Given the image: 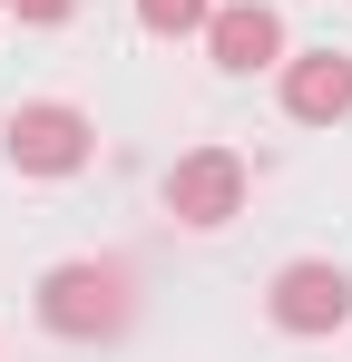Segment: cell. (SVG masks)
Returning <instances> with one entry per match:
<instances>
[{
  "instance_id": "obj_3",
  "label": "cell",
  "mask_w": 352,
  "mask_h": 362,
  "mask_svg": "<svg viewBox=\"0 0 352 362\" xmlns=\"http://www.w3.org/2000/svg\"><path fill=\"white\" fill-rule=\"evenodd\" d=\"M235 206H245V157L235 147H196V157L167 167V216L176 226H225Z\"/></svg>"
},
{
  "instance_id": "obj_4",
  "label": "cell",
  "mask_w": 352,
  "mask_h": 362,
  "mask_svg": "<svg viewBox=\"0 0 352 362\" xmlns=\"http://www.w3.org/2000/svg\"><path fill=\"white\" fill-rule=\"evenodd\" d=\"M264 313H274L284 333H343L352 323V274L343 264H284L274 294H264Z\"/></svg>"
},
{
  "instance_id": "obj_2",
  "label": "cell",
  "mask_w": 352,
  "mask_h": 362,
  "mask_svg": "<svg viewBox=\"0 0 352 362\" xmlns=\"http://www.w3.org/2000/svg\"><path fill=\"white\" fill-rule=\"evenodd\" d=\"M0 147H10V167H20V177H69V167H88L98 127L78 118L69 98H30V108H10Z\"/></svg>"
},
{
  "instance_id": "obj_5",
  "label": "cell",
  "mask_w": 352,
  "mask_h": 362,
  "mask_svg": "<svg viewBox=\"0 0 352 362\" xmlns=\"http://www.w3.org/2000/svg\"><path fill=\"white\" fill-rule=\"evenodd\" d=\"M206 49H216V69L254 78V69L284 59V20H274L264 0H235V10H216V20H206Z\"/></svg>"
},
{
  "instance_id": "obj_8",
  "label": "cell",
  "mask_w": 352,
  "mask_h": 362,
  "mask_svg": "<svg viewBox=\"0 0 352 362\" xmlns=\"http://www.w3.org/2000/svg\"><path fill=\"white\" fill-rule=\"evenodd\" d=\"M10 10H20V20H40V30H49V20H69V0H10Z\"/></svg>"
},
{
  "instance_id": "obj_6",
  "label": "cell",
  "mask_w": 352,
  "mask_h": 362,
  "mask_svg": "<svg viewBox=\"0 0 352 362\" xmlns=\"http://www.w3.org/2000/svg\"><path fill=\"white\" fill-rule=\"evenodd\" d=\"M284 108L303 127L352 118V59H343V49H303V59H284Z\"/></svg>"
},
{
  "instance_id": "obj_7",
  "label": "cell",
  "mask_w": 352,
  "mask_h": 362,
  "mask_svg": "<svg viewBox=\"0 0 352 362\" xmlns=\"http://www.w3.org/2000/svg\"><path fill=\"white\" fill-rule=\"evenodd\" d=\"M137 20H147L157 40H186V30H206V20H216V0H137Z\"/></svg>"
},
{
  "instance_id": "obj_1",
  "label": "cell",
  "mask_w": 352,
  "mask_h": 362,
  "mask_svg": "<svg viewBox=\"0 0 352 362\" xmlns=\"http://www.w3.org/2000/svg\"><path fill=\"white\" fill-rule=\"evenodd\" d=\"M40 323H49L59 343L127 333V274L117 264H59V274H40Z\"/></svg>"
}]
</instances>
